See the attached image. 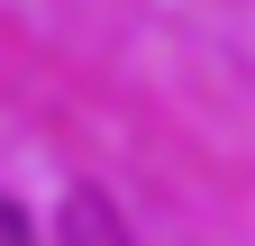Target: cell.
I'll use <instances>...</instances> for the list:
<instances>
[{
  "mask_svg": "<svg viewBox=\"0 0 255 246\" xmlns=\"http://www.w3.org/2000/svg\"><path fill=\"white\" fill-rule=\"evenodd\" d=\"M64 246H128L110 192H73V210H64Z\"/></svg>",
  "mask_w": 255,
  "mask_h": 246,
  "instance_id": "cell-1",
  "label": "cell"
}]
</instances>
